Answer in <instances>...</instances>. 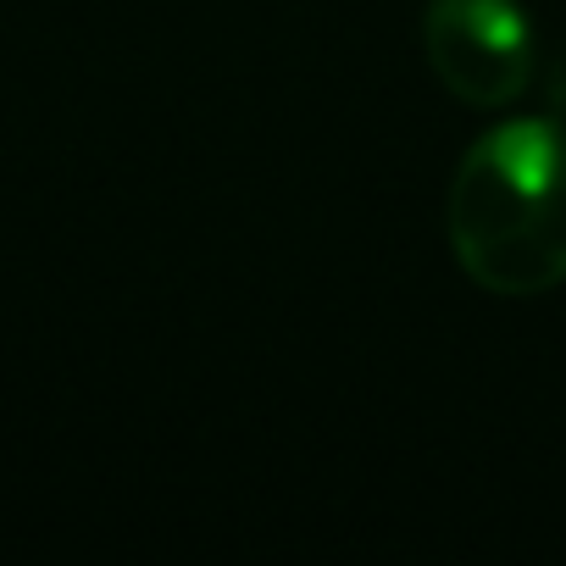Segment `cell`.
Returning a JSON list of instances; mask_svg holds the SVG:
<instances>
[{
  "mask_svg": "<svg viewBox=\"0 0 566 566\" xmlns=\"http://www.w3.org/2000/svg\"><path fill=\"white\" fill-rule=\"evenodd\" d=\"M444 228L461 272L500 301L566 283V123L489 128L455 167Z\"/></svg>",
  "mask_w": 566,
  "mask_h": 566,
  "instance_id": "obj_1",
  "label": "cell"
},
{
  "mask_svg": "<svg viewBox=\"0 0 566 566\" xmlns=\"http://www.w3.org/2000/svg\"><path fill=\"white\" fill-rule=\"evenodd\" d=\"M422 51L467 106H511L533 84V29L516 0H428Z\"/></svg>",
  "mask_w": 566,
  "mask_h": 566,
  "instance_id": "obj_2",
  "label": "cell"
}]
</instances>
